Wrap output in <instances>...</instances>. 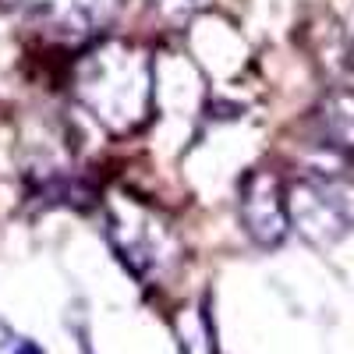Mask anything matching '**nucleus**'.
<instances>
[{"label": "nucleus", "instance_id": "obj_1", "mask_svg": "<svg viewBox=\"0 0 354 354\" xmlns=\"http://www.w3.org/2000/svg\"><path fill=\"white\" fill-rule=\"evenodd\" d=\"M71 93L78 106L93 113V121L124 138L135 135L153 117L156 71L145 46L128 39H103L85 50L71 75Z\"/></svg>", "mask_w": 354, "mask_h": 354}, {"label": "nucleus", "instance_id": "obj_3", "mask_svg": "<svg viewBox=\"0 0 354 354\" xmlns=\"http://www.w3.org/2000/svg\"><path fill=\"white\" fill-rule=\"evenodd\" d=\"M287 213L312 245H333L354 227V188L308 177L287 192Z\"/></svg>", "mask_w": 354, "mask_h": 354}, {"label": "nucleus", "instance_id": "obj_8", "mask_svg": "<svg viewBox=\"0 0 354 354\" xmlns=\"http://www.w3.org/2000/svg\"><path fill=\"white\" fill-rule=\"evenodd\" d=\"M15 354H43V351H39L36 344H28V340H18V344H15Z\"/></svg>", "mask_w": 354, "mask_h": 354}, {"label": "nucleus", "instance_id": "obj_4", "mask_svg": "<svg viewBox=\"0 0 354 354\" xmlns=\"http://www.w3.org/2000/svg\"><path fill=\"white\" fill-rule=\"evenodd\" d=\"M238 216L245 223V234L262 248H273L287 238L290 213H287V195L277 181V174L252 170L245 177L241 198H238Z\"/></svg>", "mask_w": 354, "mask_h": 354}, {"label": "nucleus", "instance_id": "obj_6", "mask_svg": "<svg viewBox=\"0 0 354 354\" xmlns=\"http://www.w3.org/2000/svg\"><path fill=\"white\" fill-rule=\"evenodd\" d=\"M319 124L333 149L354 153V88H330L319 103Z\"/></svg>", "mask_w": 354, "mask_h": 354}, {"label": "nucleus", "instance_id": "obj_9", "mask_svg": "<svg viewBox=\"0 0 354 354\" xmlns=\"http://www.w3.org/2000/svg\"><path fill=\"white\" fill-rule=\"evenodd\" d=\"M0 4H18V0H0Z\"/></svg>", "mask_w": 354, "mask_h": 354}, {"label": "nucleus", "instance_id": "obj_2", "mask_svg": "<svg viewBox=\"0 0 354 354\" xmlns=\"http://www.w3.org/2000/svg\"><path fill=\"white\" fill-rule=\"evenodd\" d=\"M106 238L128 273L142 283L163 280L181 259L174 227L135 195H113L106 202Z\"/></svg>", "mask_w": 354, "mask_h": 354}, {"label": "nucleus", "instance_id": "obj_7", "mask_svg": "<svg viewBox=\"0 0 354 354\" xmlns=\"http://www.w3.org/2000/svg\"><path fill=\"white\" fill-rule=\"evenodd\" d=\"M198 8V0H153V11L167 21H185Z\"/></svg>", "mask_w": 354, "mask_h": 354}, {"label": "nucleus", "instance_id": "obj_5", "mask_svg": "<svg viewBox=\"0 0 354 354\" xmlns=\"http://www.w3.org/2000/svg\"><path fill=\"white\" fill-rule=\"evenodd\" d=\"M124 0H61L50 28L61 36H93L100 28H106Z\"/></svg>", "mask_w": 354, "mask_h": 354}]
</instances>
